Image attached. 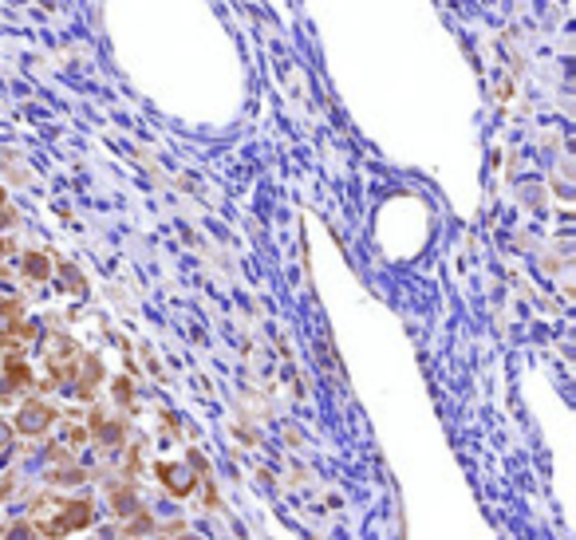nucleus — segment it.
I'll return each instance as SVG.
<instances>
[{
  "mask_svg": "<svg viewBox=\"0 0 576 540\" xmlns=\"http://www.w3.org/2000/svg\"><path fill=\"white\" fill-rule=\"evenodd\" d=\"M91 501H60V497H44L36 505V521L32 528L44 537H67L72 528H87L91 525Z\"/></svg>",
  "mask_w": 576,
  "mask_h": 540,
  "instance_id": "f257e3e1",
  "label": "nucleus"
},
{
  "mask_svg": "<svg viewBox=\"0 0 576 540\" xmlns=\"http://www.w3.org/2000/svg\"><path fill=\"white\" fill-rule=\"evenodd\" d=\"M51 422H56V410H51L48 403H40V398L24 403V410L16 414V430H20V434H44Z\"/></svg>",
  "mask_w": 576,
  "mask_h": 540,
  "instance_id": "f03ea898",
  "label": "nucleus"
},
{
  "mask_svg": "<svg viewBox=\"0 0 576 540\" xmlns=\"http://www.w3.org/2000/svg\"><path fill=\"white\" fill-rule=\"evenodd\" d=\"M158 478L170 485L174 497H186V493L197 489V478L190 473V469H182V466H158Z\"/></svg>",
  "mask_w": 576,
  "mask_h": 540,
  "instance_id": "7ed1b4c3",
  "label": "nucleus"
},
{
  "mask_svg": "<svg viewBox=\"0 0 576 540\" xmlns=\"http://www.w3.org/2000/svg\"><path fill=\"white\" fill-rule=\"evenodd\" d=\"M24 276L28 280H48L51 276V260L44 253H28L24 257Z\"/></svg>",
  "mask_w": 576,
  "mask_h": 540,
  "instance_id": "20e7f679",
  "label": "nucleus"
},
{
  "mask_svg": "<svg viewBox=\"0 0 576 540\" xmlns=\"http://www.w3.org/2000/svg\"><path fill=\"white\" fill-rule=\"evenodd\" d=\"M4 379H8V387H28V382H32V371H28L20 359H8V363H4Z\"/></svg>",
  "mask_w": 576,
  "mask_h": 540,
  "instance_id": "39448f33",
  "label": "nucleus"
},
{
  "mask_svg": "<svg viewBox=\"0 0 576 540\" xmlns=\"http://www.w3.org/2000/svg\"><path fill=\"white\" fill-rule=\"evenodd\" d=\"M8 540H36V537H32V525H16V528H8Z\"/></svg>",
  "mask_w": 576,
  "mask_h": 540,
  "instance_id": "423d86ee",
  "label": "nucleus"
},
{
  "mask_svg": "<svg viewBox=\"0 0 576 540\" xmlns=\"http://www.w3.org/2000/svg\"><path fill=\"white\" fill-rule=\"evenodd\" d=\"M8 489H13V481H0V497H4Z\"/></svg>",
  "mask_w": 576,
  "mask_h": 540,
  "instance_id": "0eeeda50",
  "label": "nucleus"
},
{
  "mask_svg": "<svg viewBox=\"0 0 576 540\" xmlns=\"http://www.w3.org/2000/svg\"><path fill=\"white\" fill-rule=\"evenodd\" d=\"M4 438H8V426H4V422H0V442H4Z\"/></svg>",
  "mask_w": 576,
  "mask_h": 540,
  "instance_id": "6e6552de",
  "label": "nucleus"
},
{
  "mask_svg": "<svg viewBox=\"0 0 576 540\" xmlns=\"http://www.w3.org/2000/svg\"><path fill=\"white\" fill-rule=\"evenodd\" d=\"M0 201H4V189H0Z\"/></svg>",
  "mask_w": 576,
  "mask_h": 540,
  "instance_id": "1a4fd4ad",
  "label": "nucleus"
}]
</instances>
